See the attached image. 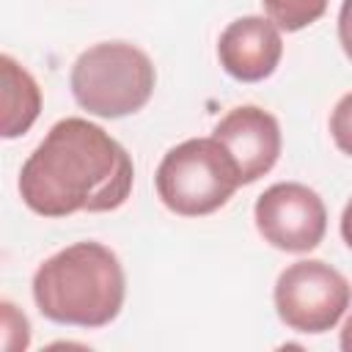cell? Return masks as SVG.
<instances>
[{"label":"cell","instance_id":"1","mask_svg":"<svg viewBox=\"0 0 352 352\" xmlns=\"http://www.w3.org/2000/svg\"><path fill=\"white\" fill-rule=\"evenodd\" d=\"M135 182L126 148L85 118H60L19 170L25 206L44 217L118 209Z\"/></svg>","mask_w":352,"mask_h":352},{"label":"cell","instance_id":"2","mask_svg":"<svg viewBox=\"0 0 352 352\" xmlns=\"http://www.w3.org/2000/svg\"><path fill=\"white\" fill-rule=\"evenodd\" d=\"M124 297V267L102 242H74L44 258L33 275L36 308L58 324L104 327L121 314Z\"/></svg>","mask_w":352,"mask_h":352},{"label":"cell","instance_id":"3","mask_svg":"<svg viewBox=\"0 0 352 352\" xmlns=\"http://www.w3.org/2000/svg\"><path fill=\"white\" fill-rule=\"evenodd\" d=\"M157 72L151 58L129 41H102L80 52L69 85L74 102L99 118L138 113L154 94Z\"/></svg>","mask_w":352,"mask_h":352},{"label":"cell","instance_id":"4","mask_svg":"<svg viewBox=\"0 0 352 352\" xmlns=\"http://www.w3.org/2000/svg\"><path fill=\"white\" fill-rule=\"evenodd\" d=\"M154 184L170 212L201 217L226 206L242 179L239 165L217 138H190L162 157Z\"/></svg>","mask_w":352,"mask_h":352},{"label":"cell","instance_id":"5","mask_svg":"<svg viewBox=\"0 0 352 352\" xmlns=\"http://www.w3.org/2000/svg\"><path fill=\"white\" fill-rule=\"evenodd\" d=\"M275 311L297 333H327L338 324L352 300L349 280L319 258L289 264L275 280Z\"/></svg>","mask_w":352,"mask_h":352},{"label":"cell","instance_id":"6","mask_svg":"<svg viewBox=\"0 0 352 352\" xmlns=\"http://www.w3.org/2000/svg\"><path fill=\"white\" fill-rule=\"evenodd\" d=\"M253 220L264 242L286 253L314 250L327 231V209L316 190L300 182L267 187L253 206Z\"/></svg>","mask_w":352,"mask_h":352},{"label":"cell","instance_id":"7","mask_svg":"<svg viewBox=\"0 0 352 352\" xmlns=\"http://www.w3.org/2000/svg\"><path fill=\"white\" fill-rule=\"evenodd\" d=\"M234 162L239 165L242 184L258 182L280 157V126L272 113L256 104H239L228 110L212 129Z\"/></svg>","mask_w":352,"mask_h":352},{"label":"cell","instance_id":"8","mask_svg":"<svg viewBox=\"0 0 352 352\" xmlns=\"http://www.w3.org/2000/svg\"><path fill=\"white\" fill-rule=\"evenodd\" d=\"M283 55L280 28L270 16H239L217 41L220 66L239 82H258L270 77Z\"/></svg>","mask_w":352,"mask_h":352},{"label":"cell","instance_id":"9","mask_svg":"<svg viewBox=\"0 0 352 352\" xmlns=\"http://www.w3.org/2000/svg\"><path fill=\"white\" fill-rule=\"evenodd\" d=\"M0 80H3V121L0 135L6 140L25 135L41 113V88L33 74L19 66L11 55H0Z\"/></svg>","mask_w":352,"mask_h":352},{"label":"cell","instance_id":"10","mask_svg":"<svg viewBox=\"0 0 352 352\" xmlns=\"http://www.w3.org/2000/svg\"><path fill=\"white\" fill-rule=\"evenodd\" d=\"M261 3H264L267 16L280 30H289V33L308 28L327 8V0H261Z\"/></svg>","mask_w":352,"mask_h":352},{"label":"cell","instance_id":"11","mask_svg":"<svg viewBox=\"0 0 352 352\" xmlns=\"http://www.w3.org/2000/svg\"><path fill=\"white\" fill-rule=\"evenodd\" d=\"M330 135L338 151L352 157V91L344 94L330 113Z\"/></svg>","mask_w":352,"mask_h":352},{"label":"cell","instance_id":"12","mask_svg":"<svg viewBox=\"0 0 352 352\" xmlns=\"http://www.w3.org/2000/svg\"><path fill=\"white\" fill-rule=\"evenodd\" d=\"M3 308V319H0V327H3V346L8 349L11 346V336H16V349H25L30 344V324L25 319V314L16 311V305H11L8 300L0 305Z\"/></svg>","mask_w":352,"mask_h":352},{"label":"cell","instance_id":"13","mask_svg":"<svg viewBox=\"0 0 352 352\" xmlns=\"http://www.w3.org/2000/svg\"><path fill=\"white\" fill-rule=\"evenodd\" d=\"M338 41H341V50L346 52V58L352 60V0L341 3V11H338Z\"/></svg>","mask_w":352,"mask_h":352},{"label":"cell","instance_id":"14","mask_svg":"<svg viewBox=\"0 0 352 352\" xmlns=\"http://www.w3.org/2000/svg\"><path fill=\"white\" fill-rule=\"evenodd\" d=\"M341 236H344L346 248L352 250V198L346 201V206H344V212H341Z\"/></svg>","mask_w":352,"mask_h":352},{"label":"cell","instance_id":"15","mask_svg":"<svg viewBox=\"0 0 352 352\" xmlns=\"http://www.w3.org/2000/svg\"><path fill=\"white\" fill-rule=\"evenodd\" d=\"M341 349L352 352V311H349V316H346V322L341 327Z\"/></svg>","mask_w":352,"mask_h":352}]
</instances>
